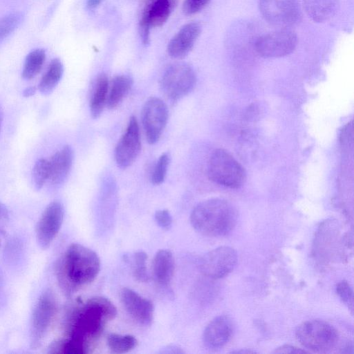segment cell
Here are the masks:
<instances>
[{
	"instance_id": "8fae6325",
	"label": "cell",
	"mask_w": 354,
	"mask_h": 354,
	"mask_svg": "<svg viewBox=\"0 0 354 354\" xmlns=\"http://www.w3.org/2000/svg\"><path fill=\"white\" fill-rule=\"evenodd\" d=\"M297 44L296 34L289 30L274 31L259 37L255 44L257 53L265 57H280L291 53Z\"/></svg>"
},
{
	"instance_id": "74e56055",
	"label": "cell",
	"mask_w": 354,
	"mask_h": 354,
	"mask_svg": "<svg viewBox=\"0 0 354 354\" xmlns=\"http://www.w3.org/2000/svg\"><path fill=\"white\" fill-rule=\"evenodd\" d=\"M3 118V111H2V109L0 106V133H1V130Z\"/></svg>"
},
{
	"instance_id": "f546056e",
	"label": "cell",
	"mask_w": 354,
	"mask_h": 354,
	"mask_svg": "<svg viewBox=\"0 0 354 354\" xmlns=\"http://www.w3.org/2000/svg\"><path fill=\"white\" fill-rule=\"evenodd\" d=\"M336 291L342 301L353 310V290L349 283L346 281L339 282L336 286Z\"/></svg>"
},
{
	"instance_id": "484cf974",
	"label": "cell",
	"mask_w": 354,
	"mask_h": 354,
	"mask_svg": "<svg viewBox=\"0 0 354 354\" xmlns=\"http://www.w3.org/2000/svg\"><path fill=\"white\" fill-rule=\"evenodd\" d=\"M23 17L21 12H12L0 18V42L19 26Z\"/></svg>"
},
{
	"instance_id": "e0dca14e",
	"label": "cell",
	"mask_w": 354,
	"mask_h": 354,
	"mask_svg": "<svg viewBox=\"0 0 354 354\" xmlns=\"http://www.w3.org/2000/svg\"><path fill=\"white\" fill-rule=\"evenodd\" d=\"M73 161V150L66 145L55 152L49 159V179L52 185H59L67 178Z\"/></svg>"
},
{
	"instance_id": "f1b7e54d",
	"label": "cell",
	"mask_w": 354,
	"mask_h": 354,
	"mask_svg": "<svg viewBox=\"0 0 354 354\" xmlns=\"http://www.w3.org/2000/svg\"><path fill=\"white\" fill-rule=\"evenodd\" d=\"M169 163L168 153H162L158 158L151 174V183L154 185H160L165 180L167 167Z\"/></svg>"
},
{
	"instance_id": "d6a6232c",
	"label": "cell",
	"mask_w": 354,
	"mask_h": 354,
	"mask_svg": "<svg viewBox=\"0 0 354 354\" xmlns=\"http://www.w3.org/2000/svg\"><path fill=\"white\" fill-rule=\"evenodd\" d=\"M157 224L164 230H168L172 224V217L167 209L158 210L155 214Z\"/></svg>"
},
{
	"instance_id": "9a60e30c",
	"label": "cell",
	"mask_w": 354,
	"mask_h": 354,
	"mask_svg": "<svg viewBox=\"0 0 354 354\" xmlns=\"http://www.w3.org/2000/svg\"><path fill=\"white\" fill-rule=\"evenodd\" d=\"M201 32L198 23L191 22L183 26L168 44L169 55L174 59L184 58L192 49Z\"/></svg>"
},
{
	"instance_id": "836d02e7",
	"label": "cell",
	"mask_w": 354,
	"mask_h": 354,
	"mask_svg": "<svg viewBox=\"0 0 354 354\" xmlns=\"http://www.w3.org/2000/svg\"><path fill=\"white\" fill-rule=\"evenodd\" d=\"M150 24L148 20L147 10L142 15L140 21L139 32L142 43L147 45L149 43Z\"/></svg>"
},
{
	"instance_id": "7402d4cb",
	"label": "cell",
	"mask_w": 354,
	"mask_h": 354,
	"mask_svg": "<svg viewBox=\"0 0 354 354\" xmlns=\"http://www.w3.org/2000/svg\"><path fill=\"white\" fill-rule=\"evenodd\" d=\"M63 73L64 66L61 60L59 58L52 59L38 85L40 93L50 94L61 80Z\"/></svg>"
},
{
	"instance_id": "5b68a950",
	"label": "cell",
	"mask_w": 354,
	"mask_h": 354,
	"mask_svg": "<svg viewBox=\"0 0 354 354\" xmlns=\"http://www.w3.org/2000/svg\"><path fill=\"white\" fill-rule=\"evenodd\" d=\"M297 340L305 348L316 353H328L338 342L336 329L322 320H309L299 324L295 331Z\"/></svg>"
},
{
	"instance_id": "603a6c76",
	"label": "cell",
	"mask_w": 354,
	"mask_h": 354,
	"mask_svg": "<svg viewBox=\"0 0 354 354\" xmlns=\"http://www.w3.org/2000/svg\"><path fill=\"white\" fill-rule=\"evenodd\" d=\"M46 60V51L37 48L30 51L26 56L21 75L26 80L34 78L41 70Z\"/></svg>"
},
{
	"instance_id": "9c48e42d",
	"label": "cell",
	"mask_w": 354,
	"mask_h": 354,
	"mask_svg": "<svg viewBox=\"0 0 354 354\" xmlns=\"http://www.w3.org/2000/svg\"><path fill=\"white\" fill-rule=\"evenodd\" d=\"M237 262L236 251L229 246H221L206 253L201 259L202 273L211 279H220L231 272Z\"/></svg>"
},
{
	"instance_id": "44dd1931",
	"label": "cell",
	"mask_w": 354,
	"mask_h": 354,
	"mask_svg": "<svg viewBox=\"0 0 354 354\" xmlns=\"http://www.w3.org/2000/svg\"><path fill=\"white\" fill-rule=\"evenodd\" d=\"M133 84L132 79L120 75L114 77L110 91L108 92L106 105L109 109L117 107L129 93Z\"/></svg>"
},
{
	"instance_id": "ac0fdd59",
	"label": "cell",
	"mask_w": 354,
	"mask_h": 354,
	"mask_svg": "<svg viewBox=\"0 0 354 354\" xmlns=\"http://www.w3.org/2000/svg\"><path fill=\"white\" fill-rule=\"evenodd\" d=\"M153 272L156 281L167 286L174 272V259L171 251L160 250L156 252L153 261Z\"/></svg>"
},
{
	"instance_id": "f35d334b",
	"label": "cell",
	"mask_w": 354,
	"mask_h": 354,
	"mask_svg": "<svg viewBox=\"0 0 354 354\" xmlns=\"http://www.w3.org/2000/svg\"><path fill=\"white\" fill-rule=\"evenodd\" d=\"M232 353H254V351H246V350H244V351H233Z\"/></svg>"
},
{
	"instance_id": "6da1fadb",
	"label": "cell",
	"mask_w": 354,
	"mask_h": 354,
	"mask_svg": "<svg viewBox=\"0 0 354 354\" xmlns=\"http://www.w3.org/2000/svg\"><path fill=\"white\" fill-rule=\"evenodd\" d=\"M117 315L115 306L107 298L95 297L78 306L73 314L68 339L75 342L84 353L89 352L106 324Z\"/></svg>"
},
{
	"instance_id": "2e32d148",
	"label": "cell",
	"mask_w": 354,
	"mask_h": 354,
	"mask_svg": "<svg viewBox=\"0 0 354 354\" xmlns=\"http://www.w3.org/2000/svg\"><path fill=\"white\" fill-rule=\"evenodd\" d=\"M234 326L230 317L220 315L213 319L206 326L203 335L205 345L210 349H218L230 339Z\"/></svg>"
},
{
	"instance_id": "4316f807",
	"label": "cell",
	"mask_w": 354,
	"mask_h": 354,
	"mask_svg": "<svg viewBox=\"0 0 354 354\" xmlns=\"http://www.w3.org/2000/svg\"><path fill=\"white\" fill-rule=\"evenodd\" d=\"M32 181L37 189H41L48 182L49 162L48 159L40 158L35 162L32 169Z\"/></svg>"
},
{
	"instance_id": "7c38bea8",
	"label": "cell",
	"mask_w": 354,
	"mask_h": 354,
	"mask_svg": "<svg viewBox=\"0 0 354 354\" xmlns=\"http://www.w3.org/2000/svg\"><path fill=\"white\" fill-rule=\"evenodd\" d=\"M64 210L59 201L49 203L36 225V238L43 249L48 248L58 234L64 219Z\"/></svg>"
},
{
	"instance_id": "4fadbf2b",
	"label": "cell",
	"mask_w": 354,
	"mask_h": 354,
	"mask_svg": "<svg viewBox=\"0 0 354 354\" xmlns=\"http://www.w3.org/2000/svg\"><path fill=\"white\" fill-rule=\"evenodd\" d=\"M141 149L140 130L136 118H130L127 129L119 140L115 150L117 165L121 168L130 166L138 157Z\"/></svg>"
},
{
	"instance_id": "3957f363",
	"label": "cell",
	"mask_w": 354,
	"mask_h": 354,
	"mask_svg": "<svg viewBox=\"0 0 354 354\" xmlns=\"http://www.w3.org/2000/svg\"><path fill=\"white\" fill-rule=\"evenodd\" d=\"M237 221L235 207L223 198H211L199 203L193 209L190 222L201 234L212 237L223 236L231 232Z\"/></svg>"
},
{
	"instance_id": "5bb4252c",
	"label": "cell",
	"mask_w": 354,
	"mask_h": 354,
	"mask_svg": "<svg viewBox=\"0 0 354 354\" xmlns=\"http://www.w3.org/2000/svg\"><path fill=\"white\" fill-rule=\"evenodd\" d=\"M120 300L127 313L135 321L143 326L151 325L154 311L151 300L127 288L122 289Z\"/></svg>"
},
{
	"instance_id": "cb8c5ba5",
	"label": "cell",
	"mask_w": 354,
	"mask_h": 354,
	"mask_svg": "<svg viewBox=\"0 0 354 354\" xmlns=\"http://www.w3.org/2000/svg\"><path fill=\"white\" fill-rule=\"evenodd\" d=\"M171 11L169 0H156L147 10L149 22L151 27H160L168 19Z\"/></svg>"
},
{
	"instance_id": "277c9868",
	"label": "cell",
	"mask_w": 354,
	"mask_h": 354,
	"mask_svg": "<svg viewBox=\"0 0 354 354\" xmlns=\"http://www.w3.org/2000/svg\"><path fill=\"white\" fill-rule=\"evenodd\" d=\"M207 175L214 183L232 189L243 186L246 180L243 167L226 150L216 149L207 163Z\"/></svg>"
},
{
	"instance_id": "1f68e13d",
	"label": "cell",
	"mask_w": 354,
	"mask_h": 354,
	"mask_svg": "<svg viewBox=\"0 0 354 354\" xmlns=\"http://www.w3.org/2000/svg\"><path fill=\"white\" fill-rule=\"evenodd\" d=\"M9 221V213L6 206L0 202V247L6 238Z\"/></svg>"
},
{
	"instance_id": "ffe728a7",
	"label": "cell",
	"mask_w": 354,
	"mask_h": 354,
	"mask_svg": "<svg viewBox=\"0 0 354 354\" xmlns=\"http://www.w3.org/2000/svg\"><path fill=\"white\" fill-rule=\"evenodd\" d=\"M108 92V77L105 74L102 73L96 80L90 100V112L93 118H97L101 115L106 104Z\"/></svg>"
},
{
	"instance_id": "4dcf8cb0",
	"label": "cell",
	"mask_w": 354,
	"mask_h": 354,
	"mask_svg": "<svg viewBox=\"0 0 354 354\" xmlns=\"http://www.w3.org/2000/svg\"><path fill=\"white\" fill-rule=\"evenodd\" d=\"M209 0H185L183 11L186 15H194L201 10L209 3Z\"/></svg>"
},
{
	"instance_id": "83f0119b",
	"label": "cell",
	"mask_w": 354,
	"mask_h": 354,
	"mask_svg": "<svg viewBox=\"0 0 354 354\" xmlns=\"http://www.w3.org/2000/svg\"><path fill=\"white\" fill-rule=\"evenodd\" d=\"M147 259L146 253L142 251L136 252L133 257V274L136 279L140 282L147 281L148 279Z\"/></svg>"
},
{
	"instance_id": "8992f818",
	"label": "cell",
	"mask_w": 354,
	"mask_h": 354,
	"mask_svg": "<svg viewBox=\"0 0 354 354\" xmlns=\"http://www.w3.org/2000/svg\"><path fill=\"white\" fill-rule=\"evenodd\" d=\"M196 80L195 73L189 65L176 63L165 71L160 80V87L166 97L175 102L193 90Z\"/></svg>"
},
{
	"instance_id": "7a4b0ae2",
	"label": "cell",
	"mask_w": 354,
	"mask_h": 354,
	"mask_svg": "<svg viewBox=\"0 0 354 354\" xmlns=\"http://www.w3.org/2000/svg\"><path fill=\"white\" fill-rule=\"evenodd\" d=\"M100 270V259L91 249L73 243L65 251L57 268L61 286L71 292L91 283Z\"/></svg>"
},
{
	"instance_id": "d4e9b609",
	"label": "cell",
	"mask_w": 354,
	"mask_h": 354,
	"mask_svg": "<svg viewBox=\"0 0 354 354\" xmlns=\"http://www.w3.org/2000/svg\"><path fill=\"white\" fill-rule=\"evenodd\" d=\"M106 341L109 348L115 353H127L137 345V339L131 335L110 333Z\"/></svg>"
},
{
	"instance_id": "52a82bcc",
	"label": "cell",
	"mask_w": 354,
	"mask_h": 354,
	"mask_svg": "<svg viewBox=\"0 0 354 354\" xmlns=\"http://www.w3.org/2000/svg\"><path fill=\"white\" fill-rule=\"evenodd\" d=\"M57 304L53 292L45 290L33 308L30 324V345L36 348L41 344L55 317Z\"/></svg>"
},
{
	"instance_id": "30bf717a",
	"label": "cell",
	"mask_w": 354,
	"mask_h": 354,
	"mask_svg": "<svg viewBox=\"0 0 354 354\" xmlns=\"http://www.w3.org/2000/svg\"><path fill=\"white\" fill-rule=\"evenodd\" d=\"M259 6L263 17L274 25L289 26L301 17L297 0H259Z\"/></svg>"
},
{
	"instance_id": "8d00e7d4",
	"label": "cell",
	"mask_w": 354,
	"mask_h": 354,
	"mask_svg": "<svg viewBox=\"0 0 354 354\" xmlns=\"http://www.w3.org/2000/svg\"><path fill=\"white\" fill-rule=\"evenodd\" d=\"M102 0H88L87 8L90 10L95 8L101 3Z\"/></svg>"
},
{
	"instance_id": "e575fe53",
	"label": "cell",
	"mask_w": 354,
	"mask_h": 354,
	"mask_svg": "<svg viewBox=\"0 0 354 354\" xmlns=\"http://www.w3.org/2000/svg\"><path fill=\"white\" fill-rule=\"evenodd\" d=\"M275 353H307L306 351L299 348L291 345H283L274 351Z\"/></svg>"
},
{
	"instance_id": "ba28073f",
	"label": "cell",
	"mask_w": 354,
	"mask_h": 354,
	"mask_svg": "<svg viewBox=\"0 0 354 354\" xmlns=\"http://www.w3.org/2000/svg\"><path fill=\"white\" fill-rule=\"evenodd\" d=\"M168 109L158 97H151L143 106L142 122L146 139L150 145L156 143L167 124Z\"/></svg>"
},
{
	"instance_id": "d590c367",
	"label": "cell",
	"mask_w": 354,
	"mask_h": 354,
	"mask_svg": "<svg viewBox=\"0 0 354 354\" xmlns=\"http://www.w3.org/2000/svg\"><path fill=\"white\" fill-rule=\"evenodd\" d=\"M36 91H37L36 86H29L24 91L23 95L26 97H30L35 93Z\"/></svg>"
},
{
	"instance_id": "d6986e66",
	"label": "cell",
	"mask_w": 354,
	"mask_h": 354,
	"mask_svg": "<svg viewBox=\"0 0 354 354\" xmlns=\"http://www.w3.org/2000/svg\"><path fill=\"white\" fill-rule=\"evenodd\" d=\"M308 16L314 21L323 22L331 18L337 8V0H304Z\"/></svg>"
}]
</instances>
